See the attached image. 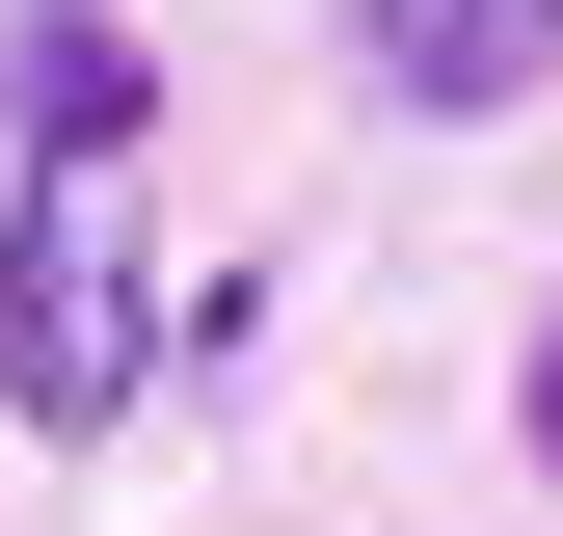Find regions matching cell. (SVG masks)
Listing matches in <instances>:
<instances>
[{
	"label": "cell",
	"mask_w": 563,
	"mask_h": 536,
	"mask_svg": "<svg viewBox=\"0 0 563 536\" xmlns=\"http://www.w3.org/2000/svg\"><path fill=\"white\" fill-rule=\"evenodd\" d=\"M162 402V268H134L108 161H27V215H0V429H134Z\"/></svg>",
	"instance_id": "cell-1"
},
{
	"label": "cell",
	"mask_w": 563,
	"mask_h": 536,
	"mask_svg": "<svg viewBox=\"0 0 563 536\" xmlns=\"http://www.w3.org/2000/svg\"><path fill=\"white\" fill-rule=\"evenodd\" d=\"M349 81L430 108V134H483V108H537V81H563V0H349Z\"/></svg>",
	"instance_id": "cell-2"
},
{
	"label": "cell",
	"mask_w": 563,
	"mask_h": 536,
	"mask_svg": "<svg viewBox=\"0 0 563 536\" xmlns=\"http://www.w3.org/2000/svg\"><path fill=\"white\" fill-rule=\"evenodd\" d=\"M0 108H27V161H134V108H162V54H134L108 0H27V54H0Z\"/></svg>",
	"instance_id": "cell-3"
},
{
	"label": "cell",
	"mask_w": 563,
	"mask_h": 536,
	"mask_svg": "<svg viewBox=\"0 0 563 536\" xmlns=\"http://www.w3.org/2000/svg\"><path fill=\"white\" fill-rule=\"evenodd\" d=\"M510 402H537V483H563V322H537V349H510Z\"/></svg>",
	"instance_id": "cell-4"
}]
</instances>
